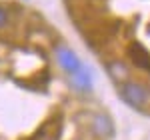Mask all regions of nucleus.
<instances>
[{
    "instance_id": "1",
    "label": "nucleus",
    "mask_w": 150,
    "mask_h": 140,
    "mask_svg": "<svg viewBox=\"0 0 150 140\" xmlns=\"http://www.w3.org/2000/svg\"><path fill=\"white\" fill-rule=\"evenodd\" d=\"M92 74L40 12L0 0V140H112L108 112L72 110Z\"/></svg>"
},
{
    "instance_id": "2",
    "label": "nucleus",
    "mask_w": 150,
    "mask_h": 140,
    "mask_svg": "<svg viewBox=\"0 0 150 140\" xmlns=\"http://www.w3.org/2000/svg\"><path fill=\"white\" fill-rule=\"evenodd\" d=\"M118 94L124 104L136 110H144L150 104V90L142 82H124L122 86H118Z\"/></svg>"
}]
</instances>
